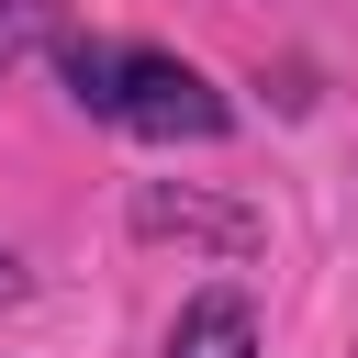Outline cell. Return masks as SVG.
Listing matches in <instances>:
<instances>
[{"instance_id": "3957f363", "label": "cell", "mask_w": 358, "mask_h": 358, "mask_svg": "<svg viewBox=\"0 0 358 358\" xmlns=\"http://www.w3.org/2000/svg\"><path fill=\"white\" fill-rule=\"evenodd\" d=\"M45 34H56V0H0V67H11V56H34Z\"/></svg>"}, {"instance_id": "277c9868", "label": "cell", "mask_w": 358, "mask_h": 358, "mask_svg": "<svg viewBox=\"0 0 358 358\" xmlns=\"http://www.w3.org/2000/svg\"><path fill=\"white\" fill-rule=\"evenodd\" d=\"M0 302H22V257H0Z\"/></svg>"}, {"instance_id": "6da1fadb", "label": "cell", "mask_w": 358, "mask_h": 358, "mask_svg": "<svg viewBox=\"0 0 358 358\" xmlns=\"http://www.w3.org/2000/svg\"><path fill=\"white\" fill-rule=\"evenodd\" d=\"M56 78H67V101H78L90 123H123V134H145V145H213V134L235 123V101H224L190 56L123 45V34H67V45H56Z\"/></svg>"}, {"instance_id": "7a4b0ae2", "label": "cell", "mask_w": 358, "mask_h": 358, "mask_svg": "<svg viewBox=\"0 0 358 358\" xmlns=\"http://www.w3.org/2000/svg\"><path fill=\"white\" fill-rule=\"evenodd\" d=\"M168 358H257V313L235 291H201L179 324H168Z\"/></svg>"}]
</instances>
